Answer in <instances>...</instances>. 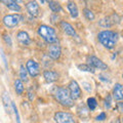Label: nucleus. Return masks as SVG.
Instances as JSON below:
<instances>
[{
    "label": "nucleus",
    "mask_w": 123,
    "mask_h": 123,
    "mask_svg": "<svg viewBox=\"0 0 123 123\" xmlns=\"http://www.w3.org/2000/svg\"><path fill=\"white\" fill-rule=\"evenodd\" d=\"M38 3H41V4H43V3H46V1H44V0H42V1H40V2H38Z\"/></svg>",
    "instance_id": "nucleus-36"
},
{
    "label": "nucleus",
    "mask_w": 123,
    "mask_h": 123,
    "mask_svg": "<svg viewBox=\"0 0 123 123\" xmlns=\"http://www.w3.org/2000/svg\"><path fill=\"white\" fill-rule=\"evenodd\" d=\"M46 3L48 4L49 9H50L52 12H55V14L63 11V7H62V4L60 2L55 1V0H50V1H46Z\"/></svg>",
    "instance_id": "nucleus-19"
},
{
    "label": "nucleus",
    "mask_w": 123,
    "mask_h": 123,
    "mask_svg": "<svg viewBox=\"0 0 123 123\" xmlns=\"http://www.w3.org/2000/svg\"><path fill=\"white\" fill-rule=\"evenodd\" d=\"M98 40L104 47L112 50L116 46L118 39H119V34L116 31L112 30H102L98 33Z\"/></svg>",
    "instance_id": "nucleus-1"
},
{
    "label": "nucleus",
    "mask_w": 123,
    "mask_h": 123,
    "mask_svg": "<svg viewBox=\"0 0 123 123\" xmlns=\"http://www.w3.org/2000/svg\"><path fill=\"white\" fill-rule=\"evenodd\" d=\"M112 104H113V98H112V95H111V93H108L105 101H104V106H105L107 110H110L111 108H112Z\"/></svg>",
    "instance_id": "nucleus-25"
},
{
    "label": "nucleus",
    "mask_w": 123,
    "mask_h": 123,
    "mask_svg": "<svg viewBox=\"0 0 123 123\" xmlns=\"http://www.w3.org/2000/svg\"><path fill=\"white\" fill-rule=\"evenodd\" d=\"M53 120L55 123H77L74 114L68 111H56L53 114Z\"/></svg>",
    "instance_id": "nucleus-5"
},
{
    "label": "nucleus",
    "mask_w": 123,
    "mask_h": 123,
    "mask_svg": "<svg viewBox=\"0 0 123 123\" xmlns=\"http://www.w3.org/2000/svg\"><path fill=\"white\" fill-rule=\"evenodd\" d=\"M68 90L70 92V95L73 101H76V99H79L80 98L82 97V90H81V87L78 84V82L76 80L72 79L70 80V82L68 83Z\"/></svg>",
    "instance_id": "nucleus-6"
},
{
    "label": "nucleus",
    "mask_w": 123,
    "mask_h": 123,
    "mask_svg": "<svg viewBox=\"0 0 123 123\" xmlns=\"http://www.w3.org/2000/svg\"><path fill=\"white\" fill-rule=\"evenodd\" d=\"M82 13H83L84 18H85L87 21L92 22V21L95 20V14H94V12H93V11H92L90 8H87V7L83 8V9H82Z\"/></svg>",
    "instance_id": "nucleus-21"
},
{
    "label": "nucleus",
    "mask_w": 123,
    "mask_h": 123,
    "mask_svg": "<svg viewBox=\"0 0 123 123\" xmlns=\"http://www.w3.org/2000/svg\"><path fill=\"white\" fill-rule=\"evenodd\" d=\"M107 119V113L106 112H102V113H99L97 117H95V120L97 121H99V122H102V121H105Z\"/></svg>",
    "instance_id": "nucleus-31"
},
{
    "label": "nucleus",
    "mask_w": 123,
    "mask_h": 123,
    "mask_svg": "<svg viewBox=\"0 0 123 123\" xmlns=\"http://www.w3.org/2000/svg\"><path fill=\"white\" fill-rule=\"evenodd\" d=\"M18 75H20V79L22 80L23 82L27 83L29 81V78H28V72H27L26 68L24 65H21L20 66V71H18Z\"/></svg>",
    "instance_id": "nucleus-22"
},
{
    "label": "nucleus",
    "mask_w": 123,
    "mask_h": 123,
    "mask_svg": "<svg viewBox=\"0 0 123 123\" xmlns=\"http://www.w3.org/2000/svg\"><path fill=\"white\" fill-rule=\"evenodd\" d=\"M24 21H25V17L22 13L5 14L4 17L2 18L3 25H4V27L7 29H13Z\"/></svg>",
    "instance_id": "nucleus-4"
},
{
    "label": "nucleus",
    "mask_w": 123,
    "mask_h": 123,
    "mask_svg": "<svg viewBox=\"0 0 123 123\" xmlns=\"http://www.w3.org/2000/svg\"><path fill=\"white\" fill-rule=\"evenodd\" d=\"M116 108H117V109H118V111H119V112H122V110H123V108H122V103L121 102H118L117 104H116Z\"/></svg>",
    "instance_id": "nucleus-34"
},
{
    "label": "nucleus",
    "mask_w": 123,
    "mask_h": 123,
    "mask_svg": "<svg viewBox=\"0 0 123 123\" xmlns=\"http://www.w3.org/2000/svg\"><path fill=\"white\" fill-rule=\"evenodd\" d=\"M37 33L49 45L59 43V36L56 34V31L51 26H48L45 24L39 25L37 28Z\"/></svg>",
    "instance_id": "nucleus-2"
},
{
    "label": "nucleus",
    "mask_w": 123,
    "mask_h": 123,
    "mask_svg": "<svg viewBox=\"0 0 123 123\" xmlns=\"http://www.w3.org/2000/svg\"><path fill=\"white\" fill-rule=\"evenodd\" d=\"M112 98L117 102H121L123 99V90H122V84L121 83H115L112 90Z\"/></svg>",
    "instance_id": "nucleus-15"
},
{
    "label": "nucleus",
    "mask_w": 123,
    "mask_h": 123,
    "mask_svg": "<svg viewBox=\"0 0 123 123\" xmlns=\"http://www.w3.org/2000/svg\"><path fill=\"white\" fill-rule=\"evenodd\" d=\"M2 40L4 41V43L9 46V47H11L12 46V40H11V37L8 33H3L2 34Z\"/></svg>",
    "instance_id": "nucleus-27"
},
{
    "label": "nucleus",
    "mask_w": 123,
    "mask_h": 123,
    "mask_svg": "<svg viewBox=\"0 0 123 123\" xmlns=\"http://www.w3.org/2000/svg\"><path fill=\"white\" fill-rule=\"evenodd\" d=\"M87 64L93 69H98V70H102V71H106L109 69V66H108L105 62H103L101 59H98L95 55L87 56Z\"/></svg>",
    "instance_id": "nucleus-8"
},
{
    "label": "nucleus",
    "mask_w": 123,
    "mask_h": 123,
    "mask_svg": "<svg viewBox=\"0 0 123 123\" xmlns=\"http://www.w3.org/2000/svg\"><path fill=\"white\" fill-rule=\"evenodd\" d=\"M25 68H26L27 72H28V75H30L32 78H36V77L39 76L40 73H41L39 64L33 59H30L26 62Z\"/></svg>",
    "instance_id": "nucleus-7"
},
{
    "label": "nucleus",
    "mask_w": 123,
    "mask_h": 123,
    "mask_svg": "<svg viewBox=\"0 0 123 123\" xmlns=\"http://www.w3.org/2000/svg\"><path fill=\"white\" fill-rule=\"evenodd\" d=\"M0 55H1V59H2V61H3V64H4L5 69H6V70H8V62H7L6 55H5V53H4V51H3L2 49L0 50Z\"/></svg>",
    "instance_id": "nucleus-30"
},
{
    "label": "nucleus",
    "mask_w": 123,
    "mask_h": 123,
    "mask_svg": "<svg viewBox=\"0 0 123 123\" xmlns=\"http://www.w3.org/2000/svg\"><path fill=\"white\" fill-rule=\"evenodd\" d=\"M98 77H99V79H101L102 81L106 82V83H110L111 82L110 77H109V75H107V74H99Z\"/></svg>",
    "instance_id": "nucleus-32"
},
{
    "label": "nucleus",
    "mask_w": 123,
    "mask_h": 123,
    "mask_svg": "<svg viewBox=\"0 0 123 123\" xmlns=\"http://www.w3.org/2000/svg\"><path fill=\"white\" fill-rule=\"evenodd\" d=\"M67 9L70 13L71 18H77L79 17V9H78V6H77L76 2L74 1H68L67 2Z\"/></svg>",
    "instance_id": "nucleus-17"
},
{
    "label": "nucleus",
    "mask_w": 123,
    "mask_h": 123,
    "mask_svg": "<svg viewBox=\"0 0 123 123\" xmlns=\"http://www.w3.org/2000/svg\"><path fill=\"white\" fill-rule=\"evenodd\" d=\"M47 55L52 61H59L62 56V47L59 43L48 45L47 48Z\"/></svg>",
    "instance_id": "nucleus-9"
},
{
    "label": "nucleus",
    "mask_w": 123,
    "mask_h": 123,
    "mask_svg": "<svg viewBox=\"0 0 123 123\" xmlns=\"http://www.w3.org/2000/svg\"><path fill=\"white\" fill-rule=\"evenodd\" d=\"M87 109L88 110H90V111H94L95 109H97V107H98V101H97V98H87Z\"/></svg>",
    "instance_id": "nucleus-23"
},
{
    "label": "nucleus",
    "mask_w": 123,
    "mask_h": 123,
    "mask_svg": "<svg viewBox=\"0 0 123 123\" xmlns=\"http://www.w3.org/2000/svg\"><path fill=\"white\" fill-rule=\"evenodd\" d=\"M114 123H121V119H120V117L116 118V120L114 121Z\"/></svg>",
    "instance_id": "nucleus-35"
},
{
    "label": "nucleus",
    "mask_w": 123,
    "mask_h": 123,
    "mask_svg": "<svg viewBox=\"0 0 123 123\" xmlns=\"http://www.w3.org/2000/svg\"><path fill=\"white\" fill-rule=\"evenodd\" d=\"M17 40L18 42V44L22 46H30L33 42L29 35V33L24 30H21L17 33Z\"/></svg>",
    "instance_id": "nucleus-12"
},
{
    "label": "nucleus",
    "mask_w": 123,
    "mask_h": 123,
    "mask_svg": "<svg viewBox=\"0 0 123 123\" xmlns=\"http://www.w3.org/2000/svg\"><path fill=\"white\" fill-rule=\"evenodd\" d=\"M1 3H4L6 7L11 11H15V12H21L22 6L18 4V1H14V0H6V1H0Z\"/></svg>",
    "instance_id": "nucleus-16"
},
{
    "label": "nucleus",
    "mask_w": 123,
    "mask_h": 123,
    "mask_svg": "<svg viewBox=\"0 0 123 123\" xmlns=\"http://www.w3.org/2000/svg\"><path fill=\"white\" fill-rule=\"evenodd\" d=\"M27 97H28V99L30 102H33L35 99V91L33 90L32 87H30L28 91H27Z\"/></svg>",
    "instance_id": "nucleus-29"
},
{
    "label": "nucleus",
    "mask_w": 123,
    "mask_h": 123,
    "mask_svg": "<svg viewBox=\"0 0 123 123\" xmlns=\"http://www.w3.org/2000/svg\"><path fill=\"white\" fill-rule=\"evenodd\" d=\"M60 27L61 29L63 30V32L66 34V35L73 37V38H78V34H77L75 28L73 27L70 23L67 21H60Z\"/></svg>",
    "instance_id": "nucleus-11"
},
{
    "label": "nucleus",
    "mask_w": 123,
    "mask_h": 123,
    "mask_svg": "<svg viewBox=\"0 0 123 123\" xmlns=\"http://www.w3.org/2000/svg\"><path fill=\"white\" fill-rule=\"evenodd\" d=\"M53 97H55V101L63 107L72 108L74 106V101L72 99L68 88L65 86L56 87L55 89V92H53Z\"/></svg>",
    "instance_id": "nucleus-3"
},
{
    "label": "nucleus",
    "mask_w": 123,
    "mask_h": 123,
    "mask_svg": "<svg viewBox=\"0 0 123 123\" xmlns=\"http://www.w3.org/2000/svg\"><path fill=\"white\" fill-rule=\"evenodd\" d=\"M42 76H43L44 80L47 83H53V82H56L57 80L60 79V73L56 72V71H53V70H44L42 72Z\"/></svg>",
    "instance_id": "nucleus-13"
},
{
    "label": "nucleus",
    "mask_w": 123,
    "mask_h": 123,
    "mask_svg": "<svg viewBox=\"0 0 123 123\" xmlns=\"http://www.w3.org/2000/svg\"><path fill=\"white\" fill-rule=\"evenodd\" d=\"M110 18H111V22H112L113 25H117V24H120V23H121V18L119 17L116 12L111 15Z\"/></svg>",
    "instance_id": "nucleus-28"
},
{
    "label": "nucleus",
    "mask_w": 123,
    "mask_h": 123,
    "mask_svg": "<svg viewBox=\"0 0 123 123\" xmlns=\"http://www.w3.org/2000/svg\"><path fill=\"white\" fill-rule=\"evenodd\" d=\"M77 68H78L80 71H82V72L91 73V74H94L95 73V70L92 67H90L88 64H79V65H77Z\"/></svg>",
    "instance_id": "nucleus-24"
},
{
    "label": "nucleus",
    "mask_w": 123,
    "mask_h": 123,
    "mask_svg": "<svg viewBox=\"0 0 123 123\" xmlns=\"http://www.w3.org/2000/svg\"><path fill=\"white\" fill-rule=\"evenodd\" d=\"M27 12H28L32 18H38L40 14V5L37 1H28L25 4Z\"/></svg>",
    "instance_id": "nucleus-10"
},
{
    "label": "nucleus",
    "mask_w": 123,
    "mask_h": 123,
    "mask_svg": "<svg viewBox=\"0 0 123 123\" xmlns=\"http://www.w3.org/2000/svg\"><path fill=\"white\" fill-rule=\"evenodd\" d=\"M82 86H83V88H84V89H85L87 92H91L92 88H91L90 83H88V82H82Z\"/></svg>",
    "instance_id": "nucleus-33"
},
{
    "label": "nucleus",
    "mask_w": 123,
    "mask_h": 123,
    "mask_svg": "<svg viewBox=\"0 0 123 123\" xmlns=\"http://www.w3.org/2000/svg\"><path fill=\"white\" fill-rule=\"evenodd\" d=\"M1 101H2V104H3V108H4V110H5V113L10 115L11 114V99H10L7 91L2 92Z\"/></svg>",
    "instance_id": "nucleus-14"
},
{
    "label": "nucleus",
    "mask_w": 123,
    "mask_h": 123,
    "mask_svg": "<svg viewBox=\"0 0 123 123\" xmlns=\"http://www.w3.org/2000/svg\"><path fill=\"white\" fill-rule=\"evenodd\" d=\"M98 25H99V27H101V28H103V29H110L111 27L113 26L112 22H111L110 17H105V18H103L101 21H98Z\"/></svg>",
    "instance_id": "nucleus-20"
},
{
    "label": "nucleus",
    "mask_w": 123,
    "mask_h": 123,
    "mask_svg": "<svg viewBox=\"0 0 123 123\" xmlns=\"http://www.w3.org/2000/svg\"><path fill=\"white\" fill-rule=\"evenodd\" d=\"M11 110L13 111L14 113V116H15V121L17 123H22L21 122V117H20V113H18V110L17 108V105H15V103L11 101Z\"/></svg>",
    "instance_id": "nucleus-26"
},
{
    "label": "nucleus",
    "mask_w": 123,
    "mask_h": 123,
    "mask_svg": "<svg viewBox=\"0 0 123 123\" xmlns=\"http://www.w3.org/2000/svg\"><path fill=\"white\" fill-rule=\"evenodd\" d=\"M13 88H14L15 93L21 97V95H23V93H24V91H25L24 82H23L20 78H17L13 81Z\"/></svg>",
    "instance_id": "nucleus-18"
}]
</instances>
